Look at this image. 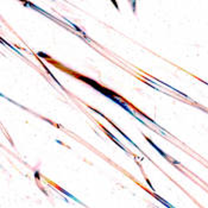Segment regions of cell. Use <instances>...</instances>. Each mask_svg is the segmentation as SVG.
I'll return each instance as SVG.
<instances>
[{"label":"cell","instance_id":"4","mask_svg":"<svg viewBox=\"0 0 208 208\" xmlns=\"http://www.w3.org/2000/svg\"><path fill=\"white\" fill-rule=\"evenodd\" d=\"M38 56H41V57H45V58H49V56L45 55V54H43V52H38Z\"/></svg>","mask_w":208,"mask_h":208},{"label":"cell","instance_id":"1","mask_svg":"<svg viewBox=\"0 0 208 208\" xmlns=\"http://www.w3.org/2000/svg\"><path fill=\"white\" fill-rule=\"evenodd\" d=\"M146 140H148V142H149V143H150V144H151V145H152V146L156 149V150H157V152H158L161 156H163L164 158H167V159L169 161V157H168V156H167V155H165V153H164V152H163V151H162V150H161V149H159V148H158V146H157V145H156V144H155L152 140H151V139H150V138H148V137H146Z\"/></svg>","mask_w":208,"mask_h":208},{"label":"cell","instance_id":"3","mask_svg":"<svg viewBox=\"0 0 208 208\" xmlns=\"http://www.w3.org/2000/svg\"><path fill=\"white\" fill-rule=\"evenodd\" d=\"M58 189H60V190H61V191H62V193H63L64 195H67V196H69L70 199H73V200H75V201H77V202H80V200H77V199H76V197H75L74 195H71V194H69L68 191H65V190H63L62 188H58Z\"/></svg>","mask_w":208,"mask_h":208},{"label":"cell","instance_id":"2","mask_svg":"<svg viewBox=\"0 0 208 208\" xmlns=\"http://www.w3.org/2000/svg\"><path fill=\"white\" fill-rule=\"evenodd\" d=\"M153 196H155V197H156V199H157V200H158L159 202H162V203H163V204H164L165 207H168V208H175V207H172V206H171V204H170L169 202H167V201H165L164 199H162V197H161L159 195H156V194H153Z\"/></svg>","mask_w":208,"mask_h":208}]
</instances>
